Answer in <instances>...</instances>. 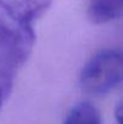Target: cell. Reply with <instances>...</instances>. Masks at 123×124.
Masks as SVG:
<instances>
[{"instance_id": "1", "label": "cell", "mask_w": 123, "mask_h": 124, "mask_svg": "<svg viewBox=\"0 0 123 124\" xmlns=\"http://www.w3.org/2000/svg\"><path fill=\"white\" fill-rule=\"evenodd\" d=\"M35 42L33 24L19 18L0 1V68L17 72L29 59Z\"/></svg>"}, {"instance_id": "2", "label": "cell", "mask_w": 123, "mask_h": 124, "mask_svg": "<svg viewBox=\"0 0 123 124\" xmlns=\"http://www.w3.org/2000/svg\"><path fill=\"white\" fill-rule=\"evenodd\" d=\"M123 58L118 48L98 51L82 68L80 85L88 94L104 95L122 82Z\"/></svg>"}, {"instance_id": "3", "label": "cell", "mask_w": 123, "mask_h": 124, "mask_svg": "<svg viewBox=\"0 0 123 124\" xmlns=\"http://www.w3.org/2000/svg\"><path fill=\"white\" fill-rule=\"evenodd\" d=\"M123 0H88V17L94 24H106L121 18Z\"/></svg>"}, {"instance_id": "4", "label": "cell", "mask_w": 123, "mask_h": 124, "mask_svg": "<svg viewBox=\"0 0 123 124\" xmlns=\"http://www.w3.org/2000/svg\"><path fill=\"white\" fill-rule=\"evenodd\" d=\"M11 12L22 19L34 23L49 8L52 0H0Z\"/></svg>"}, {"instance_id": "5", "label": "cell", "mask_w": 123, "mask_h": 124, "mask_svg": "<svg viewBox=\"0 0 123 124\" xmlns=\"http://www.w3.org/2000/svg\"><path fill=\"white\" fill-rule=\"evenodd\" d=\"M64 124H101V118L93 104L81 101L68 112Z\"/></svg>"}, {"instance_id": "6", "label": "cell", "mask_w": 123, "mask_h": 124, "mask_svg": "<svg viewBox=\"0 0 123 124\" xmlns=\"http://www.w3.org/2000/svg\"><path fill=\"white\" fill-rule=\"evenodd\" d=\"M15 75L16 72L0 68V111L11 94L13 81H15Z\"/></svg>"}, {"instance_id": "7", "label": "cell", "mask_w": 123, "mask_h": 124, "mask_svg": "<svg viewBox=\"0 0 123 124\" xmlns=\"http://www.w3.org/2000/svg\"><path fill=\"white\" fill-rule=\"evenodd\" d=\"M121 111H122V107H121V105H118L117 106V112H116V117H117L118 124H121Z\"/></svg>"}]
</instances>
